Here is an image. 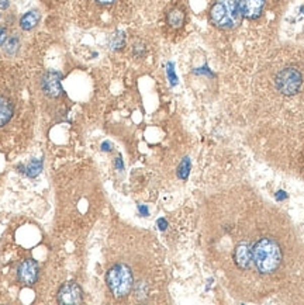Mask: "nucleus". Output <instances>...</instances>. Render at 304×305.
<instances>
[{
    "label": "nucleus",
    "mask_w": 304,
    "mask_h": 305,
    "mask_svg": "<svg viewBox=\"0 0 304 305\" xmlns=\"http://www.w3.org/2000/svg\"><path fill=\"white\" fill-rule=\"evenodd\" d=\"M241 24H255L272 12V0H238Z\"/></svg>",
    "instance_id": "nucleus-6"
},
{
    "label": "nucleus",
    "mask_w": 304,
    "mask_h": 305,
    "mask_svg": "<svg viewBox=\"0 0 304 305\" xmlns=\"http://www.w3.org/2000/svg\"><path fill=\"white\" fill-rule=\"evenodd\" d=\"M16 103L6 94H0V128H5L16 116Z\"/></svg>",
    "instance_id": "nucleus-11"
},
{
    "label": "nucleus",
    "mask_w": 304,
    "mask_h": 305,
    "mask_svg": "<svg viewBox=\"0 0 304 305\" xmlns=\"http://www.w3.org/2000/svg\"><path fill=\"white\" fill-rule=\"evenodd\" d=\"M7 38V31H6V28H0V46L3 45L5 44V41H6Z\"/></svg>",
    "instance_id": "nucleus-16"
},
{
    "label": "nucleus",
    "mask_w": 304,
    "mask_h": 305,
    "mask_svg": "<svg viewBox=\"0 0 304 305\" xmlns=\"http://www.w3.org/2000/svg\"><path fill=\"white\" fill-rule=\"evenodd\" d=\"M213 266L234 297L261 301L291 283L301 243L280 210L248 187H235L213 202L209 222Z\"/></svg>",
    "instance_id": "nucleus-1"
},
{
    "label": "nucleus",
    "mask_w": 304,
    "mask_h": 305,
    "mask_svg": "<svg viewBox=\"0 0 304 305\" xmlns=\"http://www.w3.org/2000/svg\"><path fill=\"white\" fill-rule=\"evenodd\" d=\"M151 247L123 249L116 252L106 272V286L119 302H148L158 294L164 283V272L161 269L159 256Z\"/></svg>",
    "instance_id": "nucleus-3"
},
{
    "label": "nucleus",
    "mask_w": 304,
    "mask_h": 305,
    "mask_svg": "<svg viewBox=\"0 0 304 305\" xmlns=\"http://www.w3.org/2000/svg\"><path fill=\"white\" fill-rule=\"evenodd\" d=\"M61 79L62 75L57 71H48L41 78V90L48 97L58 98L64 94V90L61 87Z\"/></svg>",
    "instance_id": "nucleus-7"
},
{
    "label": "nucleus",
    "mask_w": 304,
    "mask_h": 305,
    "mask_svg": "<svg viewBox=\"0 0 304 305\" xmlns=\"http://www.w3.org/2000/svg\"><path fill=\"white\" fill-rule=\"evenodd\" d=\"M93 24H112L126 13L128 0H78Z\"/></svg>",
    "instance_id": "nucleus-5"
},
{
    "label": "nucleus",
    "mask_w": 304,
    "mask_h": 305,
    "mask_svg": "<svg viewBox=\"0 0 304 305\" xmlns=\"http://www.w3.org/2000/svg\"><path fill=\"white\" fill-rule=\"evenodd\" d=\"M209 19L216 30L221 33H232L241 27V12L238 0H214Z\"/></svg>",
    "instance_id": "nucleus-4"
},
{
    "label": "nucleus",
    "mask_w": 304,
    "mask_h": 305,
    "mask_svg": "<svg viewBox=\"0 0 304 305\" xmlns=\"http://www.w3.org/2000/svg\"><path fill=\"white\" fill-rule=\"evenodd\" d=\"M41 19V14L37 10H31V12H27L23 17L20 19V27L24 31H30L33 30L34 27L38 24V21Z\"/></svg>",
    "instance_id": "nucleus-12"
},
{
    "label": "nucleus",
    "mask_w": 304,
    "mask_h": 305,
    "mask_svg": "<svg viewBox=\"0 0 304 305\" xmlns=\"http://www.w3.org/2000/svg\"><path fill=\"white\" fill-rule=\"evenodd\" d=\"M41 169H42V161L41 159H33L24 172H26L28 177H35V176L40 175Z\"/></svg>",
    "instance_id": "nucleus-13"
},
{
    "label": "nucleus",
    "mask_w": 304,
    "mask_h": 305,
    "mask_svg": "<svg viewBox=\"0 0 304 305\" xmlns=\"http://www.w3.org/2000/svg\"><path fill=\"white\" fill-rule=\"evenodd\" d=\"M189 168H190V162H189V159L186 158L185 161L182 162V165H180V177L182 179H186V176H187V173H189Z\"/></svg>",
    "instance_id": "nucleus-15"
},
{
    "label": "nucleus",
    "mask_w": 304,
    "mask_h": 305,
    "mask_svg": "<svg viewBox=\"0 0 304 305\" xmlns=\"http://www.w3.org/2000/svg\"><path fill=\"white\" fill-rule=\"evenodd\" d=\"M38 274H40V269H38V263L34 259L23 260L17 270V277L23 283L24 286H31L37 280H38Z\"/></svg>",
    "instance_id": "nucleus-8"
},
{
    "label": "nucleus",
    "mask_w": 304,
    "mask_h": 305,
    "mask_svg": "<svg viewBox=\"0 0 304 305\" xmlns=\"http://www.w3.org/2000/svg\"><path fill=\"white\" fill-rule=\"evenodd\" d=\"M57 295H58L60 304H79V302H82V290L76 283L64 284Z\"/></svg>",
    "instance_id": "nucleus-9"
},
{
    "label": "nucleus",
    "mask_w": 304,
    "mask_h": 305,
    "mask_svg": "<svg viewBox=\"0 0 304 305\" xmlns=\"http://www.w3.org/2000/svg\"><path fill=\"white\" fill-rule=\"evenodd\" d=\"M261 114H278L289 125L304 127V52H279L264 62L254 76Z\"/></svg>",
    "instance_id": "nucleus-2"
},
{
    "label": "nucleus",
    "mask_w": 304,
    "mask_h": 305,
    "mask_svg": "<svg viewBox=\"0 0 304 305\" xmlns=\"http://www.w3.org/2000/svg\"><path fill=\"white\" fill-rule=\"evenodd\" d=\"M6 46V51L9 52V54H14V52L17 51V46H19V38H17V37H12V38L9 39Z\"/></svg>",
    "instance_id": "nucleus-14"
},
{
    "label": "nucleus",
    "mask_w": 304,
    "mask_h": 305,
    "mask_svg": "<svg viewBox=\"0 0 304 305\" xmlns=\"http://www.w3.org/2000/svg\"><path fill=\"white\" fill-rule=\"evenodd\" d=\"M186 23V10L182 5H173L166 12V24L171 30H180Z\"/></svg>",
    "instance_id": "nucleus-10"
}]
</instances>
